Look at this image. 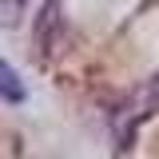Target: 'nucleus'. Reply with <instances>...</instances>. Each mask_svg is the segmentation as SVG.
<instances>
[{"instance_id": "nucleus-1", "label": "nucleus", "mask_w": 159, "mask_h": 159, "mask_svg": "<svg viewBox=\"0 0 159 159\" xmlns=\"http://www.w3.org/2000/svg\"><path fill=\"white\" fill-rule=\"evenodd\" d=\"M151 111H159V76L151 80L147 88H139L135 96L119 107V116H116V131H119V135H131V127H135L139 119H147Z\"/></svg>"}, {"instance_id": "nucleus-2", "label": "nucleus", "mask_w": 159, "mask_h": 159, "mask_svg": "<svg viewBox=\"0 0 159 159\" xmlns=\"http://www.w3.org/2000/svg\"><path fill=\"white\" fill-rule=\"evenodd\" d=\"M0 99H8V103H20L24 99V84L12 72V64H4V60H0Z\"/></svg>"}, {"instance_id": "nucleus-3", "label": "nucleus", "mask_w": 159, "mask_h": 159, "mask_svg": "<svg viewBox=\"0 0 159 159\" xmlns=\"http://www.w3.org/2000/svg\"><path fill=\"white\" fill-rule=\"evenodd\" d=\"M24 4L28 0H0V24L4 28H16L20 16H24Z\"/></svg>"}]
</instances>
